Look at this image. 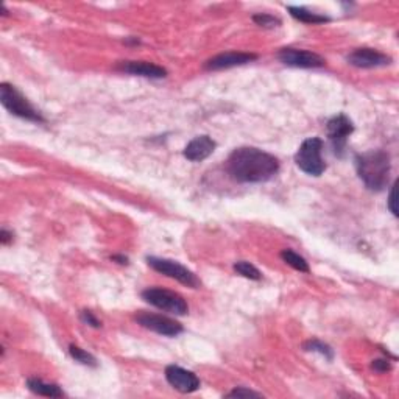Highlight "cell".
<instances>
[{
    "label": "cell",
    "mask_w": 399,
    "mask_h": 399,
    "mask_svg": "<svg viewBox=\"0 0 399 399\" xmlns=\"http://www.w3.org/2000/svg\"><path fill=\"white\" fill-rule=\"evenodd\" d=\"M228 172L239 182H266L279 170V161L256 147L236 148L228 158Z\"/></svg>",
    "instance_id": "1"
},
{
    "label": "cell",
    "mask_w": 399,
    "mask_h": 399,
    "mask_svg": "<svg viewBox=\"0 0 399 399\" xmlns=\"http://www.w3.org/2000/svg\"><path fill=\"white\" fill-rule=\"evenodd\" d=\"M356 169L359 178L366 189L384 190L390 178V155L384 150H371L356 156Z\"/></svg>",
    "instance_id": "2"
},
{
    "label": "cell",
    "mask_w": 399,
    "mask_h": 399,
    "mask_svg": "<svg viewBox=\"0 0 399 399\" xmlns=\"http://www.w3.org/2000/svg\"><path fill=\"white\" fill-rule=\"evenodd\" d=\"M0 102H2V105L10 111L13 116H18L21 119H26V121L36 124L45 122L43 114L39 113L36 108H33V105H31L13 84H0Z\"/></svg>",
    "instance_id": "3"
},
{
    "label": "cell",
    "mask_w": 399,
    "mask_h": 399,
    "mask_svg": "<svg viewBox=\"0 0 399 399\" xmlns=\"http://www.w3.org/2000/svg\"><path fill=\"white\" fill-rule=\"evenodd\" d=\"M322 151L323 141L320 138H309L300 146L297 155H295V163L305 173L312 175V177H320L326 170Z\"/></svg>",
    "instance_id": "4"
},
{
    "label": "cell",
    "mask_w": 399,
    "mask_h": 399,
    "mask_svg": "<svg viewBox=\"0 0 399 399\" xmlns=\"http://www.w3.org/2000/svg\"><path fill=\"white\" fill-rule=\"evenodd\" d=\"M142 300L173 315H186L189 312L187 302L180 293L161 289V287H148L142 292Z\"/></svg>",
    "instance_id": "5"
},
{
    "label": "cell",
    "mask_w": 399,
    "mask_h": 399,
    "mask_svg": "<svg viewBox=\"0 0 399 399\" xmlns=\"http://www.w3.org/2000/svg\"><path fill=\"white\" fill-rule=\"evenodd\" d=\"M147 264L155 271H158V273L169 276V278L175 279V281L181 283L182 285L190 287V289H198V287H200L198 278L192 273V271L186 268L185 266H181L180 262H177V261L148 256Z\"/></svg>",
    "instance_id": "6"
},
{
    "label": "cell",
    "mask_w": 399,
    "mask_h": 399,
    "mask_svg": "<svg viewBox=\"0 0 399 399\" xmlns=\"http://www.w3.org/2000/svg\"><path fill=\"white\" fill-rule=\"evenodd\" d=\"M136 322H138L142 328L153 331L156 334L165 335V337H177L182 331V324L178 323L173 318L165 315L151 314V312H141L136 315Z\"/></svg>",
    "instance_id": "7"
},
{
    "label": "cell",
    "mask_w": 399,
    "mask_h": 399,
    "mask_svg": "<svg viewBox=\"0 0 399 399\" xmlns=\"http://www.w3.org/2000/svg\"><path fill=\"white\" fill-rule=\"evenodd\" d=\"M278 60L285 66L290 67H298V69H315V67H323L324 60L314 52L309 50H301V49H281L278 52Z\"/></svg>",
    "instance_id": "8"
},
{
    "label": "cell",
    "mask_w": 399,
    "mask_h": 399,
    "mask_svg": "<svg viewBox=\"0 0 399 399\" xmlns=\"http://www.w3.org/2000/svg\"><path fill=\"white\" fill-rule=\"evenodd\" d=\"M326 130H328V138L332 143L335 155L341 156L343 151H345L348 138L354 131L353 122L345 114H339L331 119L328 125H326Z\"/></svg>",
    "instance_id": "9"
},
{
    "label": "cell",
    "mask_w": 399,
    "mask_h": 399,
    "mask_svg": "<svg viewBox=\"0 0 399 399\" xmlns=\"http://www.w3.org/2000/svg\"><path fill=\"white\" fill-rule=\"evenodd\" d=\"M346 61L351 66L359 69H374L388 66L390 62H392V58L376 49L362 47V49H356L354 52H351L346 57Z\"/></svg>",
    "instance_id": "10"
},
{
    "label": "cell",
    "mask_w": 399,
    "mask_h": 399,
    "mask_svg": "<svg viewBox=\"0 0 399 399\" xmlns=\"http://www.w3.org/2000/svg\"><path fill=\"white\" fill-rule=\"evenodd\" d=\"M165 379L169 384L181 393H194L200 388V379L197 374L178 365H169L165 368Z\"/></svg>",
    "instance_id": "11"
},
{
    "label": "cell",
    "mask_w": 399,
    "mask_h": 399,
    "mask_svg": "<svg viewBox=\"0 0 399 399\" xmlns=\"http://www.w3.org/2000/svg\"><path fill=\"white\" fill-rule=\"evenodd\" d=\"M258 57L253 53H245V52H225L220 53L217 57L206 61L204 69L207 70H223V69H231L237 66L248 65V62L254 61Z\"/></svg>",
    "instance_id": "12"
},
{
    "label": "cell",
    "mask_w": 399,
    "mask_h": 399,
    "mask_svg": "<svg viewBox=\"0 0 399 399\" xmlns=\"http://www.w3.org/2000/svg\"><path fill=\"white\" fill-rule=\"evenodd\" d=\"M215 147H217V143L209 136H197L195 139L190 141L186 146L185 158L192 163L204 161L206 158H209L214 153Z\"/></svg>",
    "instance_id": "13"
},
{
    "label": "cell",
    "mask_w": 399,
    "mask_h": 399,
    "mask_svg": "<svg viewBox=\"0 0 399 399\" xmlns=\"http://www.w3.org/2000/svg\"><path fill=\"white\" fill-rule=\"evenodd\" d=\"M117 69L125 74L130 75H139L146 78H164L167 75V70L161 66H156L153 62L147 61H122Z\"/></svg>",
    "instance_id": "14"
},
{
    "label": "cell",
    "mask_w": 399,
    "mask_h": 399,
    "mask_svg": "<svg viewBox=\"0 0 399 399\" xmlns=\"http://www.w3.org/2000/svg\"><path fill=\"white\" fill-rule=\"evenodd\" d=\"M27 387L39 396H47V398L65 396L62 390L57 384H49V382H44L43 379H38V378H30L27 381Z\"/></svg>",
    "instance_id": "15"
},
{
    "label": "cell",
    "mask_w": 399,
    "mask_h": 399,
    "mask_svg": "<svg viewBox=\"0 0 399 399\" xmlns=\"http://www.w3.org/2000/svg\"><path fill=\"white\" fill-rule=\"evenodd\" d=\"M287 11H289L295 19L305 23H324L331 21L328 16L314 13L305 6H287Z\"/></svg>",
    "instance_id": "16"
},
{
    "label": "cell",
    "mask_w": 399,
    "mask_h": 399,
    "mask_svg": "<svg viewBox=\"0 0 399 399\" xmlns=\"http://www.w3.org/2000/svg\"><path fill=\"white\" fill-rule=\"evenodd\" d=\"M281 259L285 262V264H289L290 267H293L295 270L302 271V273H309L307 261L302 256H300L298 253H295L293 250H283L281 251Z\"/></svg>",
    "instance_id": "17"
},
{
    "label": "cell",
    "mask_w": 399,
    "mask_h": 399,
    "mask_svg": "<svg viewBox=\"0 0 399 399\" xmlns=\"http://www.w3.org/2000/svg\"><path fill=\"white\" fill-rule=\"evenodd\" d=\"M69 354L72 356V359H75V362H78V364L86 365V366H97V359L77 345L69 346Z\"/></svg>",
    "instance_id": "18"
},
{
    "label": "cell",
    "mask_w": 399,
    "mask_h": 399,
    "mask_svg": "<svg viewBox=\"0 0 399 399\" xmlns=\"http://www.w3.org/2000/svg\"><path fill=\"white\" fill-rule=\"evenodd\" d=\"M234 270L237 271L239 275L246 278V279H253V281H259V279L262 278L261 275V271L254 267L253 264H250V262H246V261H239L234 264Z\"/></svg>",
    "instance_id": "19"
},
{
    "label": "cell",
    "mask_w": 399,
    "mask_h": 399,
    "mask_svg": "<svg viewBox=\"0 0 399 399\" xmlns=\"http://www.w3.org/2000/svg\"><path fill=\"white\" fill-rule=\"evenodd\" d=\"M305 349H306V351H314V353H320V354L324 356L326 359H329V361L334 357L332 348H331L329 345H326V343H323V341H320V340H317V339L307 340V341L305 343Z\"/></svg>",
    "instance_id": "20"
},
{
    "label": "cell",
    "mask_w": 399,
    "mask_h": 399,
    "mask_svg": "<svg viewBox=\"0 0 399 399\" xmlns=\"http://www.w3.org/2000/svg\"><path fill=\"white\" fill-rule=\"evenodd\" d=\"M253 22L258 23L259 27H264V28H275L281 26V19L275 18V16L267 14V13H258L253 16Z\"/></svg>",
    "instance_id": "21"
},
{
    "label": "cell",
    "mask_w": 399,
    "mask_h": 399,
    "mask_svg": "<svg viewBox=\"0 0 399 399\" xmlns=\"http://www.w3.org/2000/svg\"><path fill=\"white\" fill-rule=\"evenodd\" d=\"M250 396L261 398L262 393L253 392V390H248V388H245V387H239V388H234L233 392H229V393L226 395V398H250Z\"/></svg>",
    "instance_id": "22"
},
{
    "label": "cell",
    "mask_w": 399,
    "mask_h": 399,
    "mask_svg": "<svg viewBox=\"0 0 399 399\" xmlns=\"http://www.w3.org/2000/svg\"><path fill=\"white\" fill-rule=\"evenodd\" d=\"M80 318H82V322L86 323V324H89L92 326V328H100V322H99V318L95 317L91 310H82V314H80Z\"/></svg>",
    "instance_id": "23"
},
{
    "label": "cell",
    "mask_w": 399,
    "mask_h": 399,
    "mask_svg": "<svg viewBox=\"0 0 399 399\" xmlns=\"http://www.w3.org/2000/svg\"><path fill=\"white\" fill-rule=\"evenodd\" d=\"M373 368L379 373H386L392 368V366H390V362L386 361V359H378V361L373 362Z\"/></svg>",
    "instance_id": "24"
},
{
    "label": "cell",
    "mask_w": 399,
    "mask_h": 399,
    "mask_svg": "<svg viewBox=\"0 0 399 399\" xmlns=\"http://www.w3.org/2000/svg\"><path fill=\"white\" fill-rule=\"evenodd\" d=\"M388 209L393 212V215H398V209L395 204V185L390 187V194H388Z\"/></svg>",
    "instance_id": "25"
},
{
    "label": "cell",
    "mask_w": 399,
    "mask_h": 399,
    "mask_svg": "<svg viewBox=\"0 0 399 399\" xmlns=\"http://www.w3.org/2000/svg\"><path fill=\"white\" fill-rule=\"evenodd\" d=\"M11 241H13V233H8L6 229H2V234H0V242L6 245V244H10Z\"/></svg>",
    "instance_id": "26"
},
{
    "label": "cell",
    "mask_w": 399,
    "mask_h": 399,
    "mask_svg": "<svg viewBox=\"0 0 399 399\" xmlns=\"http://www.w3.org/2000/svg\"><path fill=\"white\" fill-rule=\"evenodd\" d=\"M113 261H116V262H119V264H129V258H125V256H113L111 258Z\"/></svg>",
    "instance_id": "27"
}]
</instances>
